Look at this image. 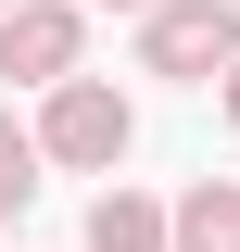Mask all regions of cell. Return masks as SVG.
I'll return each mask as SVG.
<instances>
[{
  "instance_id": "1",
  "label": "cell",
  "mask_w": 240,
  "mask_h": 252,
  "mask_svg": "<svg viewBox=\"0 0 240 252\" xmlns=\"http://www.w3.org/2000/svg\"><path fill=\"white\" fill-rule=\"evenodd\" d=\"M139 63L177 76V89H215L240 63V0H152L139 13Z\"/></svg>"
},
{
  "instance_id": "2",
  "label": "cell",
  "mask_w": 240,
  "mask_h": 252,
  "mask_svg": "<svg viewBox=\"0 0 240 252\" xmlns=\"http://www.w3.org/2000/svg\"><path fill=\"white\" fill-rule=\"evenodd\" d=\"M126 139H139V114H126V89H114V76H63V89H51V114H38V152H51V164H76V177H114V164H126Z\"/></svg>"
},
{
  "instance_id": "3",
  "label": "cell",
  "mask_w": 240,
  "mask_h": 252,
  "mask_svg": "<svg viewBox=\"0 0 240 252\" xmlns=\"http://www.w3.org/2000/svg\"><path fill=\"white\" fill-rule=\"evenodd\" d=\"M76 51H89V13H76V0H13V13H0V76H13V89H63Z\"/></svg>"
},
{
  "instance_id": "4",
  "label": "cell",
  "mask_w": 240,
  "mask_h": 252,
  "mask_svg": "<svg viewBox=\"0 0 240 252\" xmlns=\"http://www.w3.org/2000/svg\"><path fill=\"white\" fill-rule=\"evenodd\" d=\"M89 252H177V215L139 202V189H101L89 202Z\"/></svg>"
},
{
  "instance_id": "5",
  "label": "cell",
  "mask_w": 240,
  "mask_h": 252,
  "mask_svg": "<svg viewBox=\"0 0 240 252\" xmlns=\"http://www.w3.org/2000/svg\"><path fill=\"white\" fill-rule=\"evenodd\" d=\"M177 252H240V177H202L177 202Z\"/></svg>"
},
{
  "instance_id": "6",
  "label": "cell",
  "mask_w": 240,
  "mask_h": 252,
  "mask_svg": "<svg viewBox=\"0 0 240 252\" xmlns=\"http://www.w3.org/2000/svg\"><path fill=\"white\" fill-rule=\"evenodd\" d=\"M38 164H51V152H38V126L0 114V215H26V202H38Z\"/></svg>"
},
{
  "instance_id": "7",
  "label": "cell",
  "mask_w": 240,
  "mask_h": 252,
  "mask_svg": "<svg viewBox=\"0 0 240 252\" xmlns=\"http://www.w3.org/2000/svg\"><path fill=\"white\" fill-rule=\"evenodd\" d=\"M215 101H228V126H240V63H228V76H215Z\"/></svg>"
},
{
  "instance_id": "8",
  "label": "cell",
  "mask_w": 240,
  "mask_h": 252,
  "mask_svg": "<svg viewBox=\"0 0 240 252\" xmlns=\"http://www.w3.org/2000/svg\"><path fill=\"white\" fill-rule=\"evenodd\" d=\"M101 13H152V0H101Z\"/></svg>"
},
{
  "instance_id": "9",
  "label": "cell",
  "mask_w": 240,
  "mask_h": 252,
  "mask_svg": "<svg viewBox=\"0 0 240 252\" xmlns=\"http://www.w3.org/2000/svg\"><path fill=\"white\" fill-rule=\"evenodd\" d=\"M0 13H13V0H0Z\"/></svg>"
}]
</instances>
